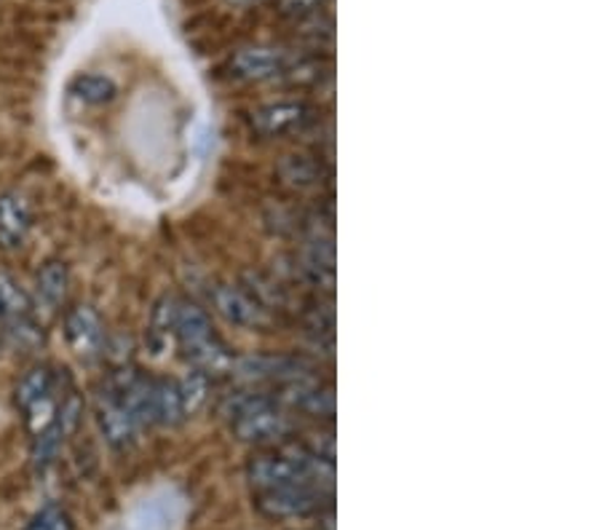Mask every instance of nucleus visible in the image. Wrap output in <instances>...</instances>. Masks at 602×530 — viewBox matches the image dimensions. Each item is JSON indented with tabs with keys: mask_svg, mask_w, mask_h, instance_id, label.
<instances>
[{
	"mask_svg": "<svg viewBox=\"0 0 602 530\" xmlns=\"http://www.w3.org/2000/svg\"><path fill=\"white\" fill-rule=\"evenodd\" d=\"M250 483L255 490L289 488V485H308V488H332V460L321 456H289V453H268L250 460Z\"/></svg>",
	"mask_w": 602,
	"mask_h": 530,
	"instance_id": "f257e3e1",
	"label": "nucleus"
},
{
	"mask_svg": "<svg viewBox=\"0 0 602 530\" xmlns=\"http://www.w3.org/2000/svg\"><path fill=\"white\" fill-rule=\"evenodd\" d=\"M233 434L241 442L252 445H268V442L282 439L287 434V418L278 413L276 402L268 396H244L231 410Z\"/></svg>",
	"mask_w": 602,
	"mask_h": 530,
	"instance_id": "f03ea898",
	"label": "nucleus"
},
{
	"mask_svg": "<svg viewBox=\"0 0 602 530\" xmlns=\"http://www.w3.org/2000/svg\"><path fill=\"white\" fill-rule=\"evenodd\" d=\"M65 338L75 357L97 359L105 351V325L92 306L70 308L65 317Z\"/></svg>",
	"mask_w": 602,
	"mask_h": 530,
	"instance_id": "7ed1b4c3",
	"label": "nucleus"
},
{
	"mask_svg": "<svg viewBox=\"0 0 602 530\" xmlns=\"http://www.w3.org/2000/svg\"><path fill=\"white\" fill-rule=\"evenodd\" d=\"M325 490L308 488V485H289V488L257 490L260 512L268 517H306L321 509Z\"/></svg>",
	"mask_w": 602,
	"mask_h": 530,
	"instance_id": "20e7f679",
	"label": "nucleus"
},
{
	"mask_svg": "<svg viewBox=\"0 0 602 530\" xmlns=\"http://www.w3.org/2000/svg\"><path fill=\"white\" fill-rule=\"evenodd\" d=\"M97 421H99V428H103L105 439L110 442L116 451H124V447H129L131 442L137 439V432H139L137 421L131 418V413L124 407V402L118 400L113 389H107L105 394H99Z\"/></svg>",
	"mask_w": 602,
	"mask_h": 530,
	"instance_id": "39448f33",
	"label": "nucleus"
},
{
	"mask_svg": "<svg viewBox=\"0 0 602 530\" xmlns=\"http://www.w3.org/2000/svg\"><path fill=\"white\" fill-rule=\"evenodd\" d=\"M310 121V107L303 103H276L265 105L252 113L250 124L257 135L263 137H282L289 131L303 129Z\"/></svg>",
	"mask_w": 602,
	"mask_h": 530,
	"instance_id": "423d86ee",
	"label": "nucleus"
},
{
	"mask_svg": "<svg viewBox=\"0 0 602 530\" xmlns=\"http://www.w3.org/2000/svg\"><path fill=\"white\" fill-rule=\"evenodd\" d=\"M33 229V212L24 195L3 193L0 195V250L22 247Z\"/></svg>",
	"mask_w": 602,
	"mask_h": 530,
	"instance_id": "0eeeda50",
	"label": "nucleus"
},
{
	"mask_svg": "<svg viewBox=\"0 0 602 530\" xmlns=\"http://www.w3.org/2000/svg\"><path fill=\"white\" fill-rule=\"evenodd\" d=\"M212 303L218 308L220 317H225L231 325L239 327H260L268 321L263 306L257 300H252L250 295H244L236 287H218L212 293Z\"/></svg>",
	"mask_w": 602,
	"mask_h": 530,
	"instance_id": "6e6552de",
	"label": "nucleus"
},
{
	"mask_svg": "<svg viewBox=\"0 0 602 530\" xmlns=\"http://www.w3.org/2000/svg\"><path fill=\"white\" fill-rule=\"evenodd\" d=\"M233 73L246 81H263L284 71V54L276 49H244L233 56Z\"/></svg>",
	"mask_w": 602,
	"mask_h": 530,
	"instance_id": "1a4fd4ad",
	"label": "nucleus"
},
{
	"mask_svg": "<svg viewBox=\"0 0 602 530\" xmlns=\"http://www.w3.org/2000/svg\"><path fill=\"white\" fill-rule=\"evenodd\" d=\"M67 284H70V274H67L65 263H60V261L43 263L41 271H38V276H35L38 298L46 303L49 308H56L67 298Z\"/></svg>",
	"mask_w": 602,
	"mask_h": 530,
	"instance_id": "9d476101",
	"label": "nucleus"
},
{
	"mask_svg": "<svg viewBox=\"0 0 602 530\" xmlns=\"http://www.w3.org/2000/svg\"><path fill=\"white\" fill-rule=\"evenodd\" d=\"M54 389V375L49 368H35L30 370L14 389V402L22 413H28L30 407H35L38 402L49 400Z\"/></svg>",
	"mask_w": 602,
	"mask_h": 530,
	"instance_id": "9b49d317",
	"label": "nucleus"
},
{
	"mask_svg": "<svg viewBox=\"0 0 602 530\" xmlns=\"http://www.w3.org/2000/svg\"><path fill=\"white\" fill-rule=\"evenodd\" d=\"M154 410H156V424H163V426H175L186 418L177 383L154 381Z\"/></svg>",
	"mask_w": 602,
	"mask_h": 530,
	"instance_id": "f8f14e48",
	"label": "nucleus"
},
{
	"mask_svg": "<svg viewBox=\"0 0 602 530\" xmlns=\"http://www.w3.org/2000/svg\"><path fill=\"white\" fill-rule=\"evenodd\" d=\"M276 172L282 174V180L289 182V186L310 188V186H316V182H319L321 167L314 159H310V156L293 153V156H284V159L278 161Z\"/></svg>",
	"mask_w": 602,
	"mask_h": 530,
	"instance_id": "ddd939ff",
	"label": "nucleus"
},
{
	"mask_svg": "<svg viewBox=\"0 0 602 530\" xmlns=\"http://www.w3.org/2000/svg\"><path fill=\"white\" fill-rule=\"evenodd\" d=\"M70 92H73L78 99H84L86 105H105L116 97L118 88L110 78H107V75L86 73V75H78V78L70 84Z\"/></svg>",
	"mask_w": 602,
	"mask_h": 530,
	"instance_id": "4468645a",
	"label": "nucleus"
},
{
	"mask_svg": "<svg viewBox=\"0 0 602 530\" xmlns=\"http://www.w3.org/2000/svg\"><path fill=\"white\" fill-rule=\"evenodd\" d=\"M30 308H33V303L24 295V289L6 271H0V319L30 317L33 314Z\"/></svg>",
	"mask_w": 602,
	"mask_h": 530,
	"instance_id": "2eb2a0df",
	"label": "nucleus"
},
{
	"mask_svg": "<svg viewBox=\"0 0 602 530\" xmlns=\"http://www.w3.org/2000/svg\"><path fill=\"white\" fill-rule=\"evenodd\" d=\"M62 439H65V434H62V428L56 421H52L46 428H41V432L35 434V442H33V460L35 466H49L52 464V458L56 456V451H60Z\"/></svg>",
	"mask_w": 602,
	"mask_h": 530,
	"instance_id": "dca6fc26",
	"label": "nucleus"
},
{
	"mask_svg": "<svg viewBox=\"0 0 602 530\" xmlns=\"http://www.w3.org/2000/svg\"><path fill=\"white\" fill-rule=\"evenodd\" d=\"M6 325H9V336L19 349H38V346H43V327L33 319V314L30 317H11L6 319Z\"/></svg>",
	"mask_w": 602,
	"mask_h": 530,
	"instance_id": "f3484780",
	"label": "nucleus"
},
{
	"mask_svg": "<svg viewBox=\"0 0 602 530\" xmlns=\"http://www.w3.org/2000/svg\"><path fill=\"white\" fill-rule=\"evenodd\" d=\"M180 389V402H182V413L186 415H193L196 410H199L201 405L207 402V375L204 372H196V375H190Z\"/></svg>",
	"mask_w": 602,
	"mask_h": 530,
	"instance_id": "a211bd4d",
	"label": "nucleus"
},
{
	"mask_svg": "<svg viewBox=\"0 0 602 530\" xmlns=\"http://www.w3.org/2000/svg\"><path fill=\"white\" fill-rule=\"evenodd\" d=\"M81 415H84V402H81V396L78 394H67L65 400H62V405L56 407L54 421H56V424H60L62 434H65V437H70V434H73L75 428H78Z\"/></svg>",
	"mask_w": 602,
	"mask_h": 530,
	"instance_id": "6ab92c4d",
	"label": "nucleus"
},
{
	"mask_svg": "<svg viewBox=\"0 0 602 530\" xmlns=\"http://www.w3.org/2000/svg\"><path fill=\"white\" fill-rule=\"evenodd\" d=\"M24 530H73V520L62 507H46L28 522Z\"/></svg>",
	"mask_w": 602,
	"mask_h": 530,
	"instance_id": "aec40b11",
	"label": "nucleus"
},
{
	"mask_svg": "<svg viewBox=\"0 0 602 530\" xmlns=\"http://www.w3.org/2000/svg\"><path fill=\"white\" fill-rule=\"evenodd\" d=\"M319 3L321 0H284V11H287V14H308V11H314Z\"/></svg>",
	"mask_w": 602,
	"mask_h": 530,
	"instance_id": "412c9836",
	"label": "nucleus"
},
{
	"mask_svg": "<svg viewBox=\"0 0 602 530\" xmlns=\"http://www.w3.org/2000/svg\"><path fill=\"white\" fill-rule=\"evenodd\" d=\"M239 3H244V0H239Z\"/></svg>",
	"mask_w": 602,
	"mask_h": 530,
	"instance_id": "4be33fe9",
	"label": "nucleus"
}]
</instances>
